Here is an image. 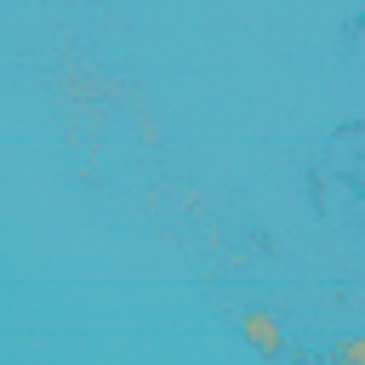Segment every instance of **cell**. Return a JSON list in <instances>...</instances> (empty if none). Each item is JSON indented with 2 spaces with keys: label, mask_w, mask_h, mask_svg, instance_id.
<instances>
[{
  "label": "cell",
  "mask_w": 365,
  "mask_h": 365,
  "mask_svg": "<svg viewBox=\"0 0 365 365\" xmlns=\"http://www.w3.org/2000/svg\"><path fill=\"white\" fill-rule=\"evenodd\" d=\"M240 336L262 354V359H274L279 348H285V331H279V319L268 314V308H251V314H240Z\"/></svg>",
  "instance_id": "6da1fadb"
},
{
  "label": "cell",
  "mask_w": 365,
  "mask_h": 365,
  "mask_svg": "<svg viewBox=\"0 0 365 365\" xmlns=\"http://www.w3.org/2000/svg\"><path fill=\"white\" fill-rule=\"evenodd\" d=\"M336 359H348V365H359V359H365V342H342V354H336Z\"/></svg>",
  "instance_id": "7a4b0ae2"
}]
</instances>
